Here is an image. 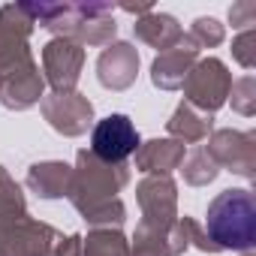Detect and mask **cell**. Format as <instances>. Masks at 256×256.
<instances>
[{"mask_svg": "<svg viewBox=\"0 0 256 256\" xmlns=\"http://www.w3.org/2000/svg\"><path fill=\"white\" fill-rule=\"evenodd\" d=\"M205 229L220 247L247 250L256 241V202L250 190H223L205 214Z\"/></svg>", "mask_w": 256, "mask_h": 256, "instance_id": "obj_1", "label": "cell"}, {"mask_svg": "<svg viewBox=\"0 0 256 256\" xmlns=\"http://www.w3.org/2000/svg\"><path fill=\"white\" fill-rule=\"evenodd\" d=\"M94 154L106 163H120L126 160L136 145H139V133H136V126L133 120L126 118V114H108L102 118L96 126H94Z\"/></svg>", "mask_w": 256, "mask_h": 256, "instance_id": "obj_2", "label": "cell"}]
</instances>
